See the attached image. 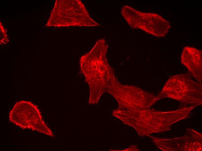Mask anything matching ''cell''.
<instances>
[{"instance_id":"5b68a950","label":"cell","mask_w":202,"mask_h":151,"mask_svg":"<svg viewBox=\"0 0 202 151\" xmlns=\"http://www.w3.org/2000/svg\"><path fill=\"white\" fill-rule=\"evenodd\" d=\"M121 13L131 27L156 37L165 36L171 28L169 21L156 13L142 12L127 5L122 7Z\"/></svg>"},{"instance_id":"3957f363","label":"cell","mask_w":202,"mask_h":151,"mask_svg":"<svg viewBox=\"0 0 202 151\" xmlns=\"http://www.w3.org/2000/svg\"><path fill=\"white\" fill-rule=\"evenodd\" d=\"M47 25L55 27L100 26L91 17L80 0H56Z\"/></svg>"},{"instance_id":"7a4b0ae2","label":"cell","mask_w":202,"mask_h":151,"mask_svg":"<svg viewBox=\"0 0 202 151\" xmlns=\"http://www.w3.org/2000/svg\"><path fill=\"white\" fill-rule=\"evenodd\" d=\"M115 116L134 127L139 134L143 136L168 130L172 123L171 111L157 112L147 109H120L116 111Z\"/></svg>"},{"instance_id":"8992f818","label":"cell","mask_w":202,"mask_h":151,"mask_svg":"<svg viewBox=\"0 0 202 151\" xmlns=\"http://www.w3.org/2000/svg\"><path fill=\"white\" fill-rule=\"evenodd\" d=\"M202 52L195 48L186 46L183 50L181 56L182 63L198 81L202 79Z\"/></svg>"},{"instance_id":"6da1fadb","label":"cell","mask_w":202,"mask_h":151,"mask_svg":"<svg viewBox=\"0 0 202 151\" xmlns=\"http://www.w3.org/2000/svg\"><path fill=\"white\" fill-rule=\"evenodd\" d=\"M108 46L104 39H98L92 49L80 59V69L89 87L90 104L97 103L113 78L106 57Z\"/></svg>"},{"instance_id":"277c9868","label":"cell","mask_w":202,"mask_h":151,"mask_svg":"<svg viewBox=\"0 0 202 151\" xmlns=\"http://www.w3.org/2000/svg\"><path fill=\"white\" fill-rule=\"evenodd\" d=\"M158 96L168 97L185 104H202V86L187 74L176 75L167 81Z\"/></svg>"}]
</instances>
